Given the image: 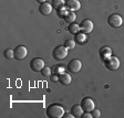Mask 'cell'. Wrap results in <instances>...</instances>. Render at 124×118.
<instances>
[{
    "label": "cell",
    "mask_w": 124,
    "mask_h": 118,
    "mask_svg": "<svg viewBox=\"0 0 124 118\" xmlns=\"http://www.w3.org/2000/svg\"><path fill=\"white\" fill-rule=\"evenodd\" d=\"M46 116L50 118H62L63 115L65 114V111L63 106L59 105V104H51L46 108Z\"/></svg>",
    "instance_id": "6da1fadb"
},
{
    "label": "cell",
    "mask_w": 124,
    "mask_h": 118,
    "mask_svg": "<svg viewBox=\"0 0 124 118\" xmlns=\"http://www.w3.org/2000/svg\"><path fill=\"white\" fill-rule=\"evenodd\" d=\"M68 49L64 45H58L54 48L53 52H52V55H53L54 60L57 61H63L65 57L68 56Z\"/></svg>",
    "instance_id": "7a4b0ae2"
},
{
    "label": "cell",
    "mask_w": 124,
    "mask_h": 118,
    "mask_svg": "<svg viewBox=\"0 0 124 118\" xmlns=\"http://www.w3.org/2000/svg\"><path fill=\"white\" fill-rule=\"evenodd\" d=\"M103 62H104L105 67L108 71H116V69H119L120 65H121L120 60L116 56H113V55H111L108 59H106L105 61H103Z\"/></svg>",
    "instance_id": "3957f363"
},
{
    "label": "cell",
    "mask_w": 124,
    "mask_h": 118,
    "mask_svg": "<svg viewBox=\"0 0 124 118\" xmlns=\"http://www.w3.org/2000/svg\"><path fill=\"white\" fill-rule=\"evenodd\" d=\"M122 23H123V19H122V17L120 14H117V13H113V14H111L108 18V24L114 29L120 28V27L122 26Z\"/></svg>",
    "instance_id": "277c9868"
},
{
    "label": "cell",
    "mask_w": 124,
    "mask_h": 118,
    "mask_svg": "<svg viewBox=\"0 0 124 118\" xmlns=\"http://www.w3.org/2000/svg\"><path fill=\"white\" fill-rule=\"evenodd\" d=\"M44 66H46V63L40 57H34V59H32L30 61V69L33 72H39V71L41 72Z\"/></svg>",
    "instance_id": "5b68a950"
},
{
    "label": "cell",
    "mask_w": 124,
    "mask_h": 118,
    "mask_svg": "<svg viewBox=\"0 0 124 118\" xmlns=\"http://www.w3.org/2000/svg\"><path fill=\"white\" fill-rule=\"evenodd\" d=\"M80 105H81V107L83 108V111H89V113H91V111L95 108V104H94L93 99H91L90 97L82 98Z\"/></svg>",
    "instance_id": "8992f818"
},
{
    "label": "cell",
    "mask_w": 124,
    "mask_h": 118,
    "mask_svg": "<svg viewBox=\"0 0 124 118\" xmlns=\"http://www.w3.org/2000/svg\"><path fill=\"white\" fill-rule=\"evenodd\" d=\"M82 69V62L80 60L74 59V60H71L68 64V69H69L71 73H79Z\"/></svg>",
    "instance_id": "52a82bcc"
},
{
    "label": "cell",
    "mask_w": 124,
    "mask_h": 118,
    "mask_svg": "<svg viewBox=\"0 0 124 118\" xmlns=\"http://www.w3.org/2000/svg\"><path fill=\"white\" fill-rule=\"evenodd\" d=\"M80 28H81V31H82V32L89 34L93 31L94 24H93V22L90 20V19H85V20H83L82 22L80 23Z\"/></svg>",
    "instance_id": "ba28073f"
},
{
    "label": "cell",
    "mask_w": 124,
    "mask_h": 118,
    "mask_svg": "<svg viewBox=\"0 0 124 118\" xmlns=\"http://www.w3.org/2000/svg\"><path fill=\"white\" fill-rule=\"evenodd\" d=\"M65 7L69 11H75L81 9V2L79 0H65Z\"/></svg>",
    "instance_id": "9c48e42d"
},
{
    "label": "cell",
    "mask_w": 124,
    "mask_h": 118,
    "mask_svg": "<svg viewBox=\"0 0 124 118\" xmlns=\"http://www.w3.org/2000/svg\"><path fill=\"white\" fill-rule=\"evenodd\" d=\"M28 54V50L26 46L23 45H18L15 49V59L17 60H23Z\"/></svg>",
    "instance_id": "30bf717a"
},
{
    "label": "cell",
    "mask_w": 124,
    "mask_h": 118,
    "mask_svg": "<svg viewBox=\"0 0 124 118\" xmlns=\"http://www.w3.org/2000/svg\"><path fill=\"white\" fill-rule=\"evenodd\" d=\"M53 10V7H52V3L49 2H43V3H40V7H39V11L40 13L43 15H49L50 13L52 12Z\"/></svg>",
    "instance_id": "8fae6325"
},
{
    "label": "cell",
    "mask_w": 124,
    "mask_h": 118,
    "mask_svg": "<svg viewBox=\"0 0 124 118\" xmlns=\"http://www.w3.org/2000/svg\"><path fill=\"white\" fill-rule=\"evenodd\" d=\"M99 54H100V57L102 61H105L106 59H108V57L112 55V50L110 46H102L100 49V51H99Z\"/></svg>",
    "instance_id": "7c38bea8"
},
{
    "label": "cell",
    "mask_w": 124,
    "mask_h": 118,
    "mask_svg": "<svg viewBox=\"0 0 124 118\" xmlns=\"http://www.w3.org/2000/svg\"><path fill=\"white\" fill-rule=\"evenodd\" d=\"M59 82L61 83L62 85H69L72 82V77L69 73H62V74L59 75Z\"/></svg>",
    "instance_id": "4fadbf2b"
},
{
    "label": "cell",
    "mask_w": 124,
    "mask_h": 118,
    "mask_svg": "<svg viewBox=\"0 0 124 118\" xmlns=\"http://www.w3.org/2000/svg\"><path fill=\"white\" fill-rule=\"evenodd\" d=\"M84 111H83V108L81 107V105H73L72 108H71V114H72L74 117H78L80 118L81 116L83 115Z\"/></svg>",
    "instance_id": "5bb4252c"
},
{
    "label": "cell",
    "mask_w": 124,
    "mask_h": 118,
    "mask_svg": "<svg viewBox=\"0 0 124 118\" xmlns=\"http://www.w3.org/2000/svg\"><path fill=\"white\" fill-rule=\"evenodd\" d=\"M75 42H78L79 44H84L86 42V33L84 32H79L75 34Z\"/></svg>",
    "instance_id": "9a60e30c"
},
{
    "label": "cell",
    "mask_w": 124,
    "mask_h": 118,
    "mask_svg": "<svg viewBox=\"0 0 124 118\" xmlns=\"http://www.w3.org/2000/svg\"><path fill=\"white\" fill-rule=\"evenodd\" d=\"M65 6V0H52V7L54 10L59 11Z\"/></svg>",
    "instance_id": "2e32d148"
},
{
    "label": "cell",
    "mask_w": 124,
    "mask_h": 118,
    "mask_svg": "<svg viewBox=\"0 0 124 118\" xmlns=\"http://www.w3.org/2000/svg\"><path fill=\"white\" fill-rule=\"evenodd\" d=\"M64 18V21L68 23H73L75 20H77V15H75V13L73 12V11H69V12L67 13V14L63 17Z\"/></svg>",
    "instance_id": "e0dca14e"
},
{
    "label": "cell",
    "mask_w": 124,
    "mask_h": 118,
    "mask_svg": "<svg viewBox=\"0 0 124 118\" xmlns=\"http://www.w3.org/2000/svg\"><path fill=\"white\" fill-rule=\"evenodd\" d=\"M81 31V28H80V24H77V23H70V26H69V32L70 33H72V34H77L79 33Z\"/></svg>",
    "instance_id": "ac0fdd59"
},
{
    "label": "cell",
    "mask_w": 124,
    "mask_h": 118,
    "mask_svg": "<svg viewBox=\"0 0 124 118\" xmlns=\"http://www.w3.org/2000/svg\"><path fill=\"white\" fill-rule=\"evenodd\" d=\"M63 45H64L68 50H73L75 48V41H73L71 39H68V40L64 41V44H63Z\"/></svg>",
    "instance_id": "d6986e66"
},
{
    "label": "cell",
    "mask_w": 124,
    "mask_h": 118,
    "mask_svg": "<svg viewBox=\"0 0 124 118\" xmlns=\"http://www.w3.org/2000/svg\"><path fill=\"white\" fill-rule=\"evenodd\" d=\"M3 55H5L6 59L8 60H11L15 57V50H11V49H7L5 52H3Z\"/></svg>",
    "instance_id": "ffe728a7"
},
{
    "label": "cell",
    "mask_w": 124,
    "mask_h": 118,
    "mask_svg": "<svg viewBox=\"0 0 124 118\" xmlns=\"http://www.w3.org/2000/svg\"><path fill=\"white\" fill-rule=\"evenodd\" d=\"M52 72H54V74H62V73H64V69L62 66H60V65H55V66L52 67Z\"/></svg>",
    "instance_id": "44dd1931"
},
{
    "label": "cell",
    "mask_w": 124,
    "mask_h": 118,
    "mask_svg": "<svg viewBox=\"0 0 124 118\" xmlns=\"http://www.w3.org/2000/svg\"><path fill=\"white\" fill-rule=\"evenodd\" d=\"M51 73H52V69L49 66H44L41 71V74L43 76H51Z\"/></svg>",
    "instance_id": "7402d4cb"
},
{
    "label": "cell",
    "mask_w": 124,
    "mask_h": 118,
    "mask_svg": "<svg viewBox=\"0 0 124 118\" xmlns=\"http://www.w3.org/2000/svg\"><path fill=\"white\" fill-rule=\"evenodd\" d=\"M91 114H92V117H94V118L101 117V111H99V109H96V108H94V109L91 111Z\"/></svg>",
    "instance_id": "603a6c76"
},
{
    "label": "cell",
    "mask_w": 124,
    "mask_h": 118,
    "mask_svg": "<svg viewBox=\"0 0 124 118\" xmlns=\"http://www.w3.org/2000/svg\"><path fill=\"white\" fill-rule=\"evenodd\" d=\"M92 117V114L89 113V111H85V113H83V115L81 116V118H91Z\"/></svg>",
    "instance_id": "cb8c5ba5"
},
{
    "label": "cell",
    "mask_w": 124,
    "mask_h": 118,
    "mask_svg": "<svg viewBox=\"0 0 124 118\" xmlns=\"http://www.w3.org/2000/svg\"><path fill=\"white\" fill-rule=\"evenodd\" d=\"M51 81L52 82H59V75L58 74H54L51 76Z\"/></svg>",
    "instance_id": "d4e9b609"
},
{
    "label": "cell",
    "mask_w": 124,
    "mask_h": 118,
    "mask_svg": "<svg viewBox=\"0 0 124 118\" xmlns=\"http://www.w3.org/2000/svg\"><path fill=\"white\" fill-rule=\"evenodd\" d=\"M74 116L72 115V114H64L63 115V118H73Z\"/></svg>",
    "instance_id": "484cf974"
},
{
    "label": "cell",
    "mask_w": 124,
    "mask_h": 118,
    "mask_svg": "<svg viewBox=\"0 0 124 118\" xmlns=\"http://www.w3.org/2000/svg\"><path fill=\"white\" fill-rule=\"evenodd\" d=\"M37 2H39V3H43V2H46V0H37Z\"/></svg>",
    "instance_id": "4316f807"
}]
</instances>
